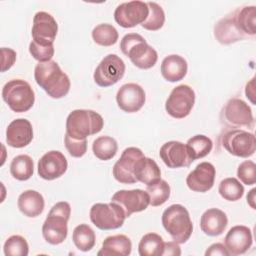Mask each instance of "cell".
<instances>
[{"instance_id": "cell-21", "label": "cell", "mask_w": 256, "mask_h": 256, "mask_svg": "<svg viewBox=\"0 0 256 256\" xmlns=\"http://www.w3.org/2000/svg\"><path fill=\"white\" fill-rule=\"evenodd\" d=\"M33 139V128L29 120L18 118L13 120L6 129V142L13 148H23Z\"/></svg>"}, {"instance_id": "cell-10", "label": "cell", "mask_w": 256, "mask_h": 256, "mask_svg": "<svg viewBox=\"0 0 256 256\" xmlns=\"http://www.w3.org/2000/svg\"><path fill=\"white\" fill-rule=\"evenodd\" d=\"M195 103V92L186 84H181L172 89L168 96L165 109L173 118L182 119L187 117Z\"/></svg>"}, {"instance_id": "cell-41", "label": "cell", "mask_w": 256, "mask_h": 256, "mask_svg": "<svg viewBox=\"0 0 256 256\" xmlns=\"http://www.w3.org/2000/svg\"><path fill=\"white\" fill-rule=\"evenodd\" d=\"M64 143L67 151L72 157L80 158L85 155L87 151V139L84 140H76L71 138L68 134L65 133Z\"/></svg>"}, {"instance_id": "cell-30", "label": "cell", "mask_w": 256, "mask_h": 256, "mask_svg": "<svg viewBox=\"0 0 256 256\" xmlns=\"http://www.w3.org/2000/svg\"><path fill=\"white\" fill-rule=\"evenodd\" d=\"M164 241L157 233L145 234L138 245L140 256H162L164 250Z\"/></svg>"}, {"instance_id": "cell-18", "label": "cell", "mask_w": 256, "mask_h": 256, "mask_svg": "<svg viewBox=\"0 0 256 256\" xmlns=\"http://www.w3.org/2000/svg\"><path fill=\"white\" fill-rule=\"evenodd\" d=\"M68 168L66 157L57 150L45 153L38 161V175L45 180H54L61 177Z\"/></svg>"}, {"instance_id": "cell-15", "label": "cell", "mask_w": 256, "mask_h": 256, "mask_svg": "<svg viewBox=\"0 0 256 256\" xmlns=\"http://www.w3.org/2000/svg\"><path fill=\"white\" fill-rule=\"evenodd\" d=\"M58 31L55 18L45 11L37 12L33 17L32 38L40 45H53Z\"/></svg>"}, {"instance_id": "cell-32", "label": "cell", "mask_w": 256, "mask_h": 256, "mask_svg": "<svg viewBox=\"0 0 256 256\" xmlns=\"http://www.w3.org/2000/svg\"><path fill=\"white\" fill-rule=\"evenodd\" d=\"M118 150L116 140L110 136H100L93 141L92 151L99 160L107 161L112 159Z\"/></svg>"}, {"instance_id": "cell-34", "label": "cell", "mask_w": 256, "mask_h": 256, "mask_svg": "<svg viewBox=\"0 0 256 256\" xmlns=\"http://www.w3.org/2000/svg\"><path fill=\"white\" fill-rule=\"evenodd\" d=\"M118 31L108 23H101L92 30V38L94 42L100 46H112L118 40Z\"/></svg>"}, {"instance_id": "cell-17", "label": "cell", "mask_w": 256, "mask_h": 256, "mask_svg": "<svg viewBox=\"0 0 256 256\" xmlns=\"http://www.w3.org/2000/svg\"><path fill=\"white\" fill-rule=\"evenodd\" d=\"M146 95L144 89L136 83L122 85L116 94V102L121 110L127 113L139 111L145 104Z\"/></svg>"}, {"instance_id": "cell-13", "label": "cell", "mask_w": 256, "mask_h": 256, "mask_svg": "<svg viewBox=\"0 0 256 256\" xmlns=\"http://www.w3.org/2000/svg\"><path fill=\"white\" fill-rule=\"evenodd\" d=\"M143 156H145L144 153L137 147L126 148L113 166L112 173L114 178L122 184L138 182L134 176V169L137 161Z\"/></svg>"}, {"instance_id": "cell-27", "label": "cell", "mask_w": 256, "mask_h": 256, "mask_svg": "<svg viewBox=\"0 0 256 256\" xmlns=\"http://www.w3.org/2000/svg\"><path fill=\"white\" fill-rule=\"evenodd\" d=\"M134 176L137 181L149 186L161 179V170L153 159L143 156L136 163Z\"/></svg>"}, {"instance_id": "cell-35", "label": "cell", "mask_w": 256, "mask_h": 256, "mask_svg": "<svg viewBox=\"0 0 256 256\" xmlns=\"http://www.w3.org/2000/svg\"><path fill=\"white\" fill-rule=\"evenodd\" d=\"M218 192L227 201H237L244 194V187L240 181L234 177L223 179L218 187Z\"/></svg>"}, {"instance_id": "cell-5", "label": "cell", "mask_w": 256, "mask_h": 256, "mask_svg": "<svg viewBox=\"0 0 256 256\" xmlns=\"http://www.w3.org/2000/svg\"><path fill=\"white\" fill-rule=\"evenodd\" d=\"M162 225L173 241L183 244L193 232V224L188 210L181 204H172L162 214Z\"/></svg>"}, {"instance_id": "cell-33", "label": "cell", "mask_w": 256, "mask_h": 256, "mask_svg": "<svg viewBox=\"0 0 256 256\" xmlns=\"http://www.w3.org/2000/svg\"><path fill=\"white\" fill-rule=\"evenodd\" d=\"M186 146L193 160H196L207 156L211 152L213 148V142L208 136L198 134L189 138Z\"/></svg>"}, {"instance_id": "cell-8", "label": "cell", "mask_w": 256, "mask_h": 256, "mask_svg": "<svg viewBox=\"0 0 256 256\" xmlns=\"http://www.w3.org/2000/svg\"><path fill=\"white\" fill-rule=\"evenodd\" d=\"M222 120L230 129H253L254 117L249 105L239 98L229 99L222 109Z\"/></svg>"}, {"instance_id": "cell-31", "label": "cell", "mask_w": 256, "mask_h": 256, "mask_svg": "<svg viewBox=\"0 0 256 256\" xmlns=\"http://www.w3.org/2000/svg\"><path fill=\"white\" fill-rule=\"evenodd\" d=\"M72 240L77 249L83 252L90 251L96 242V236L93 229L87 224H80L75 227L72 234Z\"/></svg>"}, {"instance_id": "cell-26", "label": "cell", "mask_w": 256, "mask_h": 256, "mask_svg": "<svg viewBox=\"0 0 256 256\" xmlns=\"http://www.w3.org/2000/svg\"><path fill=\"white\" fill-rule=\"evenodd\" d=\"M17 205L25 216L34 218L43 212L45 201L41 193L35 190H26L19 195Z\"/></svg>"}, {"instance_id": "cell-45", "label": "cell", "mask_w": 256, "mask_h": 256, "mask_svg": "<svg viewBox=\"0 0 256 256\" xmlns=\"http://www.w3.org/2000/svg\"><path fill=\"white\" fill-rule=\"evenodd\" d=\"M255 77H253L249 82H247L246 87H245V94L246 97L251 101L252 104H255Z\"/></svg>"}, {"instance_id": "cell-3", "label": "cell", "mask_w": 256, "mask_h": 256, "mask_svg": "<svg viewBox=\"0 0 256 256\" xmlns=\"http://www.w3.org/2000/svg\"><path fill=\"white\" fill-rule=\"evenodd\" d=\"M71 214L70 204L66 201L56 203L50 209L42 226V235L46 242L58 245L64 242L68 234V220Z\"/></svg>"}, {"instance_id": "cell-24", "label": "cell", "mask_w": 256, "mask_h": 256, "mask_svg": "<svg viewBox=\"0 0 256 256\" xmlns=\"http://www.w3.org/2000/svg\"><path fill=\"white\" fill-rule=\"evenodd\" d=\"M188 70L187 61L180 55L171 54L166 56L160 67L161 75L169 82H177L182 80Z\"/></svg>"}, {"instance_id": "cell-7", "label": "cell", "mask_w": 256, "mask_h": 256, "mask_svg": "<svg viewBox=\"0 0 256 256\" xmlns=\"http://www.w3.org/2000/svg\"><path fill=\"white\" fill-rule=\"evenodd\" d=\"M126 219L123 209L117 203H96L90 209L91 222L101 230L120 228Z\"/></svg>"}, {"instance_id": "cell-11", "label": "cell", "mask_w": 256, "mask_h": 256, "mask_svg": "<svg viewBox=\"0 0 256 256\" xmlns=\"http://www.w3.org/2000/svg\"><path fill=\"white\" fill-rule=\"evenodd\" d=\"M125 63L116 54L106 55L94 71V81L100 87H109L122 79L125 73Z\"/></svg>"}, {"instance_id": "cell-12", "label": "cell", "mask_w": 256, "mask_h": 256, "mask_svg": "<svg viewBox=\"0 0 256 256\" xmlns=\"http://www.w3.org/2000/svg\"><path fill=\"white\" fill-rule=\"evenodd\" d=\"M149 14V8L146 2L129 1L118 5L114 11V19L118 25L123 28H132L142 24Z\"/></svg>"}, {"instance_id": "cell-28", "label": "cell", "mask_w": 256, "mask_h": 256, "mask_svg": "<svg viewBox=\"0 0 256 256\" xmlns=\"http://www.w3.org/2000/svg\"><path fill=\"white\" fill-rule=\"evenodd\" d=\"M236 23L245 36L256 34V7L245 5L233 11Z\"/></svg>"}, {"instance_id": "cell-16", "label": "cell", "mask_w": 256, "mask_h": 256, "mask_svg": "<svg viewBox=\"0 0 256 256\" xmlns=\"http://www.w3.org/2000/svg\"><path fill=\"white\" fill-rule=\"evenodd\" d=\"M159 156L164 164L172 169L188 167L194 161L186 144L179 141H168L164 143L160 148Z\"/></svg>"}, {"instance_id": "cell-25", "label": "cell", "mask_w": 256, "mask_h": 256, "mask_svg": "<svg viewBox=\"0 0 256 256\" xmlns=\"http://www.w3.org/2000/svg\"><path fill=\"white\" fill-rule=\"evenodd\" d=\"M132 250V243L129 237L123 234L108 236L102 243L98 256H128Z\"/></svg>"}, {"instance_id": "cell-20", "label": "cell", "mask_w": 256, "mask_h": 256, "mask_svg": "<svg viewBox=\"0 0 256 256\" xmlns=\"http://www.w3.org/2000/svg\"><path fill=\"white\" fill-rule=\"evenodd\" d=\"M253 242L251 230L244 225L233 226L226 234L224 244L230 255H241L248 251Z\"/></svg>"}, {"instance_id": "cell-23", "label": "cell", "mask_w": 256, "mask_h": 256, "mask_svg": "<svg viewBox=\"0 0 256 256\" xmlns=\"http://www.w3.org/2000/svg\"><path fill=\"white\" fill-rule=\"evenodd\" d=\"M228 225V218L225 212L218 208L206 210L200 218V228L208 236L215 237L221 235Z\"/></svg>"}, {"instance_id": "cell-37", "label": "cell", "mask_w": 256, "mask_h": 256, "mask_svg": "<svg viewBox=\"0 0 256 256\" xmlns=\"http://www.w3.org/2000/svg\"><path fill=\"white\" fill-rule=\"evenodd\" d=\"M146 192L150 198V205L156 207L164 204L170 197V186L165 181L160 179L158 182L147 186Z\"/></svg>"}, {"instance_id": "cell-36", "label": "cell", "mask_w": 256, "mask_h": 256, "mask_svg": "<svg viewBox=\"0 0 256 256\" xmlns=\"http://www.w3.org/2000/svg\"><path fill=\"white\" fill-rule=\"evenodd\" d=\"M149 14L141 26L149 31H157L164 25L165 13L163 8L156 2H147Z\"/></svg>"}, {"instance_id": "cell-42", "label": "cell", "mask_w": 256, "mask_h": 256, "mask_svg": "<svg viewBox=\"0 0 256 256\" xmlns=\"http://www.w3.org/2000/svg\"><path fill=\"white\" fill-rule=\"evenodd\" d=\"M1 54H2V68L1 71L5 72L6 70H9L13 64L16 61V52L11 48L2 47L1 48Z\"/></svg>"}, {"instance_id": "cell-46", "label": "cell", "mask_w": 256, "mask_h": 256, "mask_svg": "<svg viewBox=\"0 0 256 256\" xmlns=\"http://www.w3.org/2000/svg\"><path fill=\"white\" fill-rule=\"evenodd\" d=\"M255 192H256V188H253L249 191V193L247 195V203L251 206L252 209H256V206H255Z\"/></svg>"}, {"instance_id": "cell-1", "label": "cell", "mask_w": 256, "mask_h": 256, "mask_svg": "<svg viewBox=\"0 0 256 256\" xmlns=\"http://www.w3.org/2000/svg\"><path fill=\"white\" fill-rule=\"evenodd\" d=\"M36 83L54 99L66 96L70 90V79L54 60L39 62L34 69Z\"/></svg>"}, {"instance_id": "cell-38", "label": "cell", "mask_w": 256, "mask_h": 256, "mask_svg": "<svg viewBox=\"0 0 256 256\" xmlns=\"http://www.w3.org/2000/svg\"><path fill=\"white\" fill-rule=\"evenodd\" d=\"M3 250L6 256H27L29 246L24 237L12 235L5 241Z\"/></svg>"}, {"instance_id": "cell-44", "label": "cell", "mask_w": 256, "mask_h": 256, "mask_svg": "<svg viewBox=\"0 0 256 256\" xmlns=\"http://www.w3.org/2000/svg\"><path fill=\"white\" fill-rule=\"evenodd\" d=\"M179 256L181 255V249L177 242L169 241L164 243V250L162 256Z\"/></svg>"}, {"instance_id": "cell-19", "label": "cell", "mask_w": 256, "mask_h": 256, "mask_svg": "<svg viewBox=\"0 0 256 256\" xmlns=\"http://www.w3.org/2000/svg\"><path fill=\"white\" fill-rule=\"evenodd\" d=\"M215 175L216 170L211 163L201 162L188 174L186 184L190 190L204 193L213 187Z\"/></svg>"}, {"instance_id": "cell-29", "label": "cell", "mask_w": 256, "mask_h": 256, "mask_svg": "<svg viewBox=\"0 0 256 256\" xmlns=\"http://www.w3.org/2000/svg\"><path fill=\"white\" fill-rule=\"evenodd\" d=\"M10 173L19 181H26L34 173V163L29 155L21 154L13 158L10 164Z\"/></svg>"}, {"instance_id": "cell-9", "label": "cell", "mask_w": 256, "mask_h": 256, "mask_svg": "<svg viewBox=\"0 0 256 256\" xmlns=\"http://www.w3.org/2000/svg\"><path fill=\"white\" fill-rule=\"evenodd\" d=\"M222 145L231 155L247 158L256 150V138L251 132L243 129H230L222 136Z\"/></svg>"}, {"instance_id": "cell-2", "label": "cell", "mask_w": 256, "mask_h": 256, "mask_svg": "<svg viewBox=\"0 0 256 256\" xmlns=\"http://www.w3.org/2000/svg\"><path fill=\"white\" fill-rule=\"evenodd\" d=\"M103 126L104 120L99 113L89 109H76L66 119V134L73 139L84 140L99 133Z\"/></svg>"}, {"instance_id": "cell-6", "label": "cell", "mask_w": 256, "mask_h": 256, "mask_svg": "<svg viewBox=\"0 0 256 256\" xmlns=\"http://www.w3.org/2000/svg\"><path fill=\"white\" fill-rule=\"evenodd\" d=\"M2 98L12 111L22 113L34 105L35 93L27 81L12 79L3 86Z\"/></svg>"}, {"instance_id": "cell-43", "label": "cell", "mask_w": 256, "mask_h": 256, "mask_svg": "<svg viewBox=\"0 0 256 256\" xmlns=\"http://www.w3.org/2000/svg\"><path fill=\"white\" fill-rule=\"evenodd\" d=\"M206 256H229V252L226 249L225 245L222 243H214L208 247V249L205 252Z\"/></svg>"}, {"instance_id": "cell-39", "label": "cell", "mask_w": 256, "mask_h": 256, "mask_svg": "<svg viewBox=\"0 0 256 256\" xmlns=\"http://www.w3.org/2000/svg\"><path fill=\"white\" fill-rule=\"evenodd\" d=\"M237 177L245 185H253L256 182V164L251 160L243 161L237 169Z\"/></svg>"}, {"instance_id": "cell-14", "label": "cell", "mask_w": 256, "mask_h": 256, "mask_svg": "<svg viewBox=\"0 0 256 256\" xmlns=\"http://www.w3.org/2000/svg\"><path fill=\"white\" fill-rule=\"evenodd\" d=\"M111 202L120 205L128 218L133 213L144 211L150 204V198L148 193L141 189L119 190L114 193Z\"/></svg>"}, {"instance_id": "cell-40", "label": "cell", "mask_w": 256, "mask_h": 256, "mask_svg": "<svg viewBox=\"0 0 256 256\" xmlns=\"http://www.w3.org/2000/svg\"><path fill=\"white\" fill-rule=\"evenodd\" d=\"M29 52L34 59L39 62H47L52 60L54 55L53 45H40L33 40L29 44Z\"/></svg>"}, {"instance_id": "cell-4", "label": "cell", "mask_w": 256, "mask_h": 256, "mask_svg": "<svg viewBox=\"0 0 256 256\" xmlns=\"http://www.w3.org/2000/svg\"><path fill=\"white\" fill-rule=\"evenodd\" d=\"M120 49L140 69H150L158 60L156 50L138 33L126 34L120 42Z\"/></svg>"}, {"instance_id": "cell-22", "label": "cell", "mask_w": 256, "mask_h": 256, "mask_svg": "<svg viewBox=\"0 0 256 256\" xmlns=\"http://www.w3.org/2000/svg\"><path fill=\"white\" fill-rule=\"evenodd\" d=\"M213 34L216 40L224 45L238 42L246 37L238 27L233 12L221 18L214 25Z\"/></svg>"}]
</instances>
